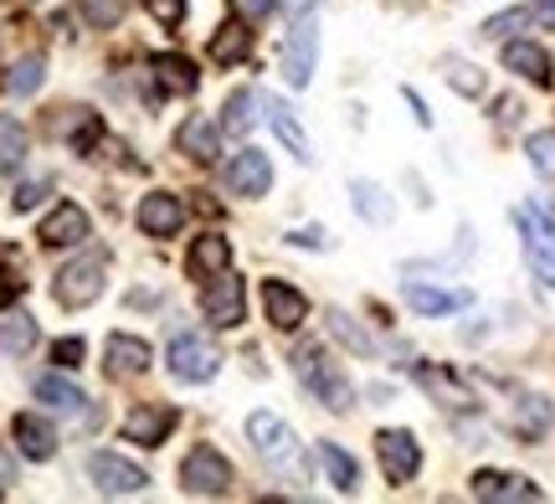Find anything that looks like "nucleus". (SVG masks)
<instances>
[{
    "label": "nucleus",
    "mask_w": 555,
    "mask_h": 504,
    "mask_svg": "<svg viewBox=\"0 0 555 504\" xmlns=\"http://www.w3.org/2000/svg\"><path fill=\"white\" fill-rule=\"evenodd\" d=\"M37 397L47 406H57L67 417H78L82 427H93V406H88V391H78L73 382H62V376H41L37 382Z\"/></svg>",
    "instance_id": "obj_16"
},
{
    "label": "nucleus",
    "mask_w": 555,
    "mask_h": 504,
    "mask_svg": "<svg viewBox=\"0 0 555 504\" xmlns=\"http://www.w3.org/2000/svg\"><path fill=\"white\" fill-rule=\"evenodd\" d=\"M11 432H16V448L31 458V464H47V458L57 453V432L41 423V417H31V412H21L16 423H11Z\"/></svg>",
    "instance_id": "obj_17"
},
{
    "label": "nucleus",
    "mask_w": 555,
    "mask_h": 504,
    "mask_svg": "<svg viewBox=\"0 0 555 504\" xmlns=\"http://www.w3.org/2000/svg\"><path fill=\"white\" fill-rule=\"evenodd\" d=\"M47 196V181H26V185H16V196H11V206L16 211H31V206Z\"/></svg>",
    "instance_id": "obj_43"
},
{
    "label": "nucleus",
    "mask_w": 555,
    "mask_h": 504,
    "mask_svg": "<svg viewBox=\"0 0 555 504\" xmlns=\"http://www.w3.org/2000/svg\"><path fill=\"white\" fill-rule=\"evenodd\" d=\"M515 222H519V232H525V258L535 268V279L545 283V288H555V222L540 206H519Z\"/></svg>",
    "instance_id": "obj_3"
},
{
    "label": "nucleus",
    "mask_w": 555,
    "mask_h": 504,
    "mask_svg": "<svg viewBox=\"0 0 555 504\" xmlns=\"http://www.w3.org/2000/svg\"><path fill=\"white\" fill-rule=\"evenodd\" d=\"M278 5H283V11H309L314 0H278Z\"/></svg>",
    "instance_id": "obj_48"
},
{
    "label": "nucleus",
    "mask_w": 555,
    "mask_h": 504,
    "mask_svg": "<svg viewBox=\"0 0 555 504\" xmlns=\"http://www.w3.org/2000/svg\"><path fill=\"white\" fill-rule=\"evenodd\" d=\"M21 288H26V283H21L11 268H0V309H5L11 299H21Z\"/></svg>",
    "instance_id": "obj_44"
},
{
    "label": "nucleus",
    "mask_w": 555,
    "mask_h": 504,
    "mask_svg": "<svg viewBox=\"0 0 555 504\" xmlns=\"http://www.w3.org/2000/svg\"><path fill=\"white\" fill-rule=\"evenodd\" d=\"M530 16H535L540 31H555V0H535V5H530Z\"/></svg>",
    "instance_id": "obj_45"
},
{
    "label": "nucleus",
    "mask_w": 555,
    "mask_h": 504,
    "mask_svg": "<svg viewBox=\"0 0 555 504\" xmlns=\"http://www.w3.org/2000/svg\"><path fill=\"white\" fill-rule=\"evenodd\" d=\"M294 371H298V382L314 391L324 406H335V412H345L350 406V382L335 371V361L319 350V345H298V356H294Z\"/></svg>",
    "instance_id": "obj_1"
},
{
    "label": "nucleus",
    "mask_w": 555,
    "mask_h": 504,
    "mask_svg": "<svg viewBox=\"0 0 555 504\" xmlns=\"http://www.w3.org/2000/svg\"><path fill=\"white\" fill-rule=\"evenodd\" d=\"M180 222H185V211H180V202L165 196V191L144 196V206H139V227H144L150 237H170V232H180Z\"/></svg>",
    "instance_id": "obj_18"
},
{
    "label": "nucleus",
    "mask_w": 555,
    "mask_h": 504,
    "mask_svg": "<svg viewBox=\"0 0 555 504\" xmlns=\"http://www.w3.org/2000/svg\"><path fill=\"white\" fill-rule=\"evenodd\" d=\"M88 474H93L99 494H139V489L150 484V474L139 464H129V458H119V453H93Z\"/></svg>",
    "instance_id": "obj_9"
},
{
    "label": "nucleus",
    "mask_w": 555,
    "mask_h": 504,
    "mask_svg": "<svg viewBox=\"0 0 555 504\" xmlns=\"http://www.w3.org/2000/svg\"><path fill=\"white\" fill-rule=\"evenodd\" d=\"M201 309H206V320L217 324V329H237L242 324V279L227 268L217 279H206L201 288Z\"/></svg>",
    "instance_id": "obj_7"
},
{
    "label": "nucleus",
    "mask_w": 555,
    "mask_h": 504,
    "mask_svg": "<svg viewBox=\"0 0 555 504\" xmlns=\"http://www.w3.org/2000/svg\"><path fill=\"white\" fill-rule=\"evenodd\" d=\"M247 443L258 448L262 464L298 468V438H294V427L278 423L273 412H253V417H247Z\"/></svg>",
    "instance_id": "obj_4"
},
{
    "label": "nucleus",
    "mask_w": 555,
    "mask_h": 504,
    "mask_svg": "<svg viewBox=\"0 0 555 504\" xmlns=\"http://www.w3.org/2000/svg\"><path fill=\"white\" fill-rule=\"evenodd\" d=\"M99 134H103L99 114H88V108H78V129H73V150H78V155H88V150L99 144Z\"/></svg>",
    "instance_id": "obj_38"
},
{
    "label": "nucleus",
    "mask_w": 555,
    "mask_h": 504,
    "mask_svg": "<svg viewBox=\"0 0 555 504\" xmlns=\"http://www.w3.org/2000/svg\"><path fill=\"white\" fill-rule=\"evenodd\" d=\"M545 427H551V402L545 397H525V406H519V417H515V432L519 438H545Z\"/></svg>",
    "instance_id": "obj_32"
},
{
    "label": "nucleus",
    "mask_w": 555,
    "mask_h": 504,
    "mask_svg": "<svg viewBox=\"0 0 555 504\" xmlns=\"http://www.w3.org/2000/svg\"><path fill=\"white\" fill-rule=\"evenodd\" d=\"M268 124H273L278 140L288 144V155H298V160H314V155H309V134H304V124L294 119V108H288V103H273V108H268Z\"/></svg>",
    "instance_id": "obj_26"
},
{
    "label": "nucleus",
    "mask_w": 555,
    "mask_h": 504,
    "mask_svg": "<svg viewBox=\"0 0 555 504\" xmlns=\"http://www.w3.org/2000/svg\"><path fill=\"white\" fill-rule=\"evenodd\" d=\"M26 155V129L11 114H0V170H16Z\"/></svg>",
    "instance_id": "obj_33"
},
{
    "label": "nucleus",
    "mask_w": 555,
    "mask_h": 504,
    "mask_svg": "<svg viewBox=\"0 0 555 504\" xmlns=\"http://www.w3.org/2000/svg\"><path fill=\"white\" fill-rule=\"evenodd\" d=\"M82 350H88V345H82L78 335H67V340H57V345H52V361H57V365H67V371H78V365H82Z\"/></svg>",
    "instance_id": "obj_41"
},
{
    "label": "nucleus",
    "mask_w": 555,
    "mask_h": 504,
    "mask_svg": "<svg viewBox=\"0 0 555 504\" xmlns=\"http://www.w3.org/2000/svg\"><path fill=\"white\" fill-rule=\"evenodd\" d=\"M144 5L159 26H180V16H185V0H144Z\"/></svg>",
    "instance_id": "obj_42"
},
{
    "label": "nucleus",
    "mask_w": 555,
    "mask_h": 504,
    "mask_svg": "<svg viewBox=\"0 0 555 504\" xmlns=\"http://www.w3.org/2000/svg\"><path fill=\"white\" fill-rule=\"evenodd\" d=\"M78 11L93 26H119L124 21V0H78Z\"/></svg>",
    "instance_id": "obj_37"
},
{
    "label": "nucleus",
    "mask_w": 555,
    "mask_h": 504,
    "mask_svg": "<svg viewBox=\"0 0 555 504\" xmlns=\"http://www.w3.org/2000/svg\"><path fill=\"white\" fill-rule=\"evenodd\" d=\"M150 73H155L170 93H191V88H196V67H191L185 57H155V67H150Z\"/></svg>",
    "instance_id": "obj_30"
},
{
    "label": "nucleus",
    "mask_w": 555,
    "mask_h": 504,
    "mask_svg": "<svg viewBox=\"0 0 555 504\" xmlns=\"http://www.w3.org/2000/svg\"><path fill=\"white\" fill-rule=\"evenodd\" d=\"M350 196H356V211L365 222H391V202H386V191L371 181H356L350 185Z\"/></svg>",
    "instance_id": "obj_29"
},
{
    "label": "nucleus",
    "mask_w": 555,
    "mask_h": 504,
    "mask_svg": "<svg viewBox=\"0 0 555 504\" xmlns=\"http://www.w3.org/2000/svg\"><path fill=\"white\" fill-rule=\"evenodd\" d=\"M237 5H242V16H247V21H262L278 5V0H237Z\"/></svg>",
    "instance_id": "obj_46"
},
{
    "label": "nucleus",
    "mask_w": 555,
    "mask_h": 504,
    "mask_svg": "<svg viewBox=\"0 0 555 504\" xmlns=\"http://www.w3.org/2000/svg\"><path fill=\"white\" fill-rule=\"evenodd\" d=\"M530 160H535V170H545V176H555V134H530Z\"/></svg>",
    "instance_id": "obj_40"
},
{
    "label": "nucleus",
    "mask_w": 555,
    "mask_h": 504,
    "mask_svg": "<svg viewBox=\"0 0 555 504\" xmlns=\"http://www.w3.org/2000/svg\"><path fill=\"white\" fill-rule=\"evenodd\" d=\"M448 82H453L457 93H468V99L483 93V78H478V67H468V62H448Z\"/></svg>",
    "instance_id": "obj_39"
},
{
    "label": "nucleus",
    "mask_w": 555,
    "mask_h": 504,
    "mask_svg": "<svg viewBox=\"0 0 555 504\" xmlns=\"http://www.w3.org/2000/svg\"><path fill=\"white\" fill-rule=\"evenodd\" d=\"M288 243H298V247H324V232L304 227V232H288Z\"/></svg>",
    "instance_id": "obj_47"
},
{
    "label": "nucleus",
    "mask_w": 555,
    "mask_h": 504,
    "mask_svg": "<svg viewBox=\"0 0 555 504\" xmlns=\"http://www.w3.org/2000/svg\"><path fill=\"white\" fill-rule=\"evenodd\" d=\"M262 309H268L273 329H298V324H304V314H309V299H304L298 288H288V283L268 279V283H262Z\"/></svg>",
    "instance_id": "obj_13"
},
{
    "label": "nucleus",
    "mask_w": 555,
    "mask_h": 504,
    "mask_svg": "<svg viewBox=\"0 0 555 504\" xmlns=\"http://www.w3.org/2000/svg\"><path fill=\"white\" fill-rule=\"evenodd\" d=\"M37 345V320L31 314H5L0 320V350L5 356H26Z\"/></svg>",
    "instance_id": "obj_27"
},
{
    "label": "nucleus",
    "mask_w": 555,
    "mask_h": 504,
    "mask_svg": "<svg viewBox=\"0 0 555 504\" xmlns=\"http://www.w3.org/2000/svg\"><path fill=\"white\" fill-rule=\"evenodd\" d=\"M227 268H232V243L217 237V232L196 237V247H191V273H196V279H217Z\"/></svg>",
    "instance_id": "obj_22"
},
{
    "label": "nucleus",
    "mask_w": 555,
    "mask_h": 504,
    "mask_svg": "<svg viewBox=\"0 0 555 504\" xmlns=\"http://www.w3.org/2000/svg\"><path fill=\"white\" fill-rule=\"evenodd\" d=\"M41 78H47V62H41V57H21L16 67H11V78H5V88L26 99V93H37V88H41Z\"/></svg>",
    "instance_id": "obj_34"
},
{
    "label": "nucleus",
    "mask_w": 555,
    "mask_h": 504,
    "mask_svg": "<svg viewBox=\"0 0 555 504\" xmlns=\"http://www.w3.org/2000/svg\"><path fill=\"white\" fill-rule=\"evenodd\" d=\"M519 26H535L530 5H515V11H504V16L483 21V37H509V31H519Z\"/></svg>",
    "instance_id": "obj_36"
},
{
    "label": "nucleus",
    "mask_w": 555,
    "mask_h": 504,
    "mask_svg": "<svg viewBox=\"0 0 555 504\" xmlns=\"http://www.w3.org/2000/svg\"><path fill=\"white\" fill-rule=\"evenodd\" d=\"M406 299H412L416 314H457V309L474 303V294L468 288H427V283H412Z\"/></svg>",
    "instance_id": "obj_20"
},
{
    "label": "nucleus",
    "mask_w": 555,
    "mask_h": 504,
    "mask_svg": "<svg viewBox=\"0 0 555 504\" xmlns=\"http://www.w3.org/2000/svg\"><path fill=\"white\" fill-rule=\"evenodd\" d=\"M253 103H258L253 88H242V93L227 99V129H232V134H247V129H253Z\"/></svg>",
    "instance_id": "obj_35"
},
{
    "label": "nucleus",
    "mask_w": 555,
    "mask_h": 504,
    "mask_svg": "<svg viewBox=\"0 0 555 504\" xmlns=\"http://www.w3.org/2000/svg\"><path fill=\"white\" fill-rule=\"evenodd\" d=\"M180 479L191 494H206V500H221L227 489H232V464L221 458L217 448H196L185 464H180Z\"/></svg>",
    "instance_id": "obj_5"
},
{
    "label": "nucleus",
    "mask_w": 555,
    "mask_h": 504,
    "mask_svg": "<svg viewBox=\"0 0 555 504\" xmlns=\"http://www.w3.org/2000/svg\"><path fill=\"white\" fill-rule=\"evenodd\" d=\"M474 500L535 504L540 500V484H530L525 474H499V468H483V474H474Z\"/></svg>",
    "instance_id": "obj_11"
},
{
    "label": "nucleus",
    "mask_w": 555,
    "mask_h": 504,
    "mask_svg": "<svg viewBox=\"0 0 555 504\" xmlns=\"http://www.w3.org/2000/svg\"><path fill=\"white\" fill-rule=\"evenodd\" d=\"M150 365V345L134 335H108V376H139Z\"/></svg>",
    "instance_id": "obj_23"
},
{
    "label": "nucleus",
    "mask_w": 555,
    "mask_h": 504,
    "mask_svg": "<svg viewBox=\"0 0 555 504\" xmlns=\"http://www.w3.org/2000/svg\"><path fill=\"white\" fill-rule=\"evenodd\" d=\"M170 371H176V382H211L221 371V350L201 335H180L170 345Z\"/></svg>",
    "instance_id": "obj_6"
},
{
    "label": "nucleus",
    "mask_w": 555,
    "mask_h": 504,
    "mask_svg": "<svg viewBox=\"0 0 555 504\" xmlns=\"http://www.w3.org/2000/svg\"><path fill=\"white\" fill-rule=\"evenodd\" d=\"M273 185V165L262 150H242L237 160L227 165V191H237V196H262Z\"/></svg>",
    "instance_id": "obj_12"
},
{
    "label": "nucleus",
    "mask_w": 555,
    "mask_h": 504,
    "mask_svg": "<svg viewBox=\"0 0 555 504\" xmlns=\"http://www.w3.org/2000/svg\"><path fill=\"white\" fill-rule=\"evenodd\" d=\"M324 320H330V335H335L345 350H356V356H376V340H371V335H365V329H360V324L350 320L345 309H330Z\"/></svg>",
    "instance_id": "obj_28"
},
{
    "label": "nucleus",
    "mask_w": 555,
    "mask_h": 504,
    "mask_svg": "<svg viewBox=\"0 0 555 504\" xmlns=\"http://www.w3.org/2000/svg\"><path fill=\"white\" fill-rule=\"evenodd\" d=\"M170 427H176V412H170V406H134V412L124 417V438L155 448L170 438Z\"/></svg>",
    "instance_id": "obj_14"
},
{
    "label": "nucleus",
    "mask_w": 555,
    "mask_h": 504,
    "mask_svg": "<svg viewBox=\"0 0 555 504\" xmlns=\"http://www.w3.org/2000/svg\"><path fill=\"white\" fill-rule=\"evenodd\" d=\"M416 382L433 391L442 406H457V412H468L474 406V397H468V386L457 382V376H448V371H437V365H416Z\"/></svg>",
    "instance_id": "obj_24"
},
{
    "label": "nucleus",
    "mask_w": 555,
    "mask_h": 504,
    "mask_svg": "<svg viewBox=\"0 0 555 504\" xmlns=\"http://www.w3.org/2000/svg\"><path fill=\"white\" fill-rule=\"evenodd\" d=\"M103 283H108V258H103V253H88V258L62 268L52 294H57L62 309H88V303L103 294Z\"/></svg>",
    "instance_id": "obj_2"
},
{
    "label": "nucleus",
    "mask_w": 555,
    "mask_h": 504,
    "mask_svg": "<svg viewBox=\"0 0 555 504\" xmlns=\"http://www.w3.org/2000/svg\"><path fill=\"white\" fill-rule=\"evenodd\" d=\"M47 247H78L82 237H88V211L82 206H73V202H62L47 222H41V232H37Z\"/></svg>",
    "instance_id": "obj_15"
},
{
    "label": "nucleus",
    "mask_w": 555,
    "mask_h": 504,
    "mask_svg": "<svg viewBox=\"0 0 555 504\" xmlns=\"http://www.w3.org/2000/svg\"><path fill=\"white\" fill-rule=\"evenodd\" d=\"M176 140H180V150H185L191 160H201V165H211V160L221 155V134H217V124H211V119H201V114H196V119H185V124H180V134H176Z\"/></svg>",
    "instance_id": "obj_21"
},
{
    "label": "nucleus",
    "mask_w": 555,
    "mask_h": 504,
    "mask_svg": "<svg viewBox=\"0 0 555 504\" xmlns=\"http://www.w3.org/2000/svg\"><path fill=\"white\" fill-rule=\"evenodd\" d=\"M319 464H324V474H330V484H335L339 494H356L360 489V468H356V458H350L345 448L319 443Z\"/></svg>",
    "instance_id": "obj_25"
},
{
    "label": "nucleus",
    "mask_w": 555,
    "mask_h": 504,
    "mask_svg": "<svg viewBox=\"0 0 555 504\" xmlns=\"http://www.w3.org/2000/svg\"><path fill=\"white\" fill-rule=\"evenodd\" d=\"M0 484H11V464L5 458H0Z\"/></svg>",
    "instance_id": "obj_49"
},
{
    "label": "nucleus",
    "mask_w": 555,
    "mask_h": 504,
    "mask_svg": "<svg viewBox=\"0 0 555 504\" xmlns=\"http://www.w3.org/2000/svg\"><path fill=\"white\" fill-rule=\"evenodd\" d=\"M314 47H319V26L304 16L294 26L288 47H283V78H288V88H309V78H314Z\"/></svg>",
    "instance_id": "obj_10"
},
{
    "label": "nucleus",
    "mask_w": 555,
    "mask_h": 504,
    "mask_svg": "<svg viewBox=\"0 0 555 504\" xmlns=\"http://www.w3.org/2000/svg\"><path fill=\"white\" fill-rule=\"evenodd\" d=\"M376 453H380V468H386L391 484H406V479H416V468H422V448H416V438L412 432H397V427L376 432Z\"/></svg>",
    "instance_id": "obj_8"
},
{
    "label": "nucleus",
    "mask_w": 555,
    "mask_h": 504,
    "mask_svg": "<svg viewBox=\"0 0 555 504\" xmlns=\"http://www.w3.org/2000/svg\"><path fill=\"white\" fill-rule=\"evenodd\" d=\"M247 47H253V31L232 21V26H221V31H217V41H211V57H217V62H237V57H247Z\"/></svg>",
    "instance_id": "obj_31"
},
{
    "label": "nucleus",
    "mask_w": 555,
    "mask_h": 504,
    "mask_svg": "<svg viewBox=\"0 0 555 504\" xmlns=\"http://www.w3.org/2000/svg\"><path fill=\"white\" fill-rule=\"evenodd\" d=\"M504 67L519 73V78H530L535 88H551V57L540 52L535 41H509L504 47Z\"/></svg>",
    "instance_id": "obj_19"
}]
</instances>
